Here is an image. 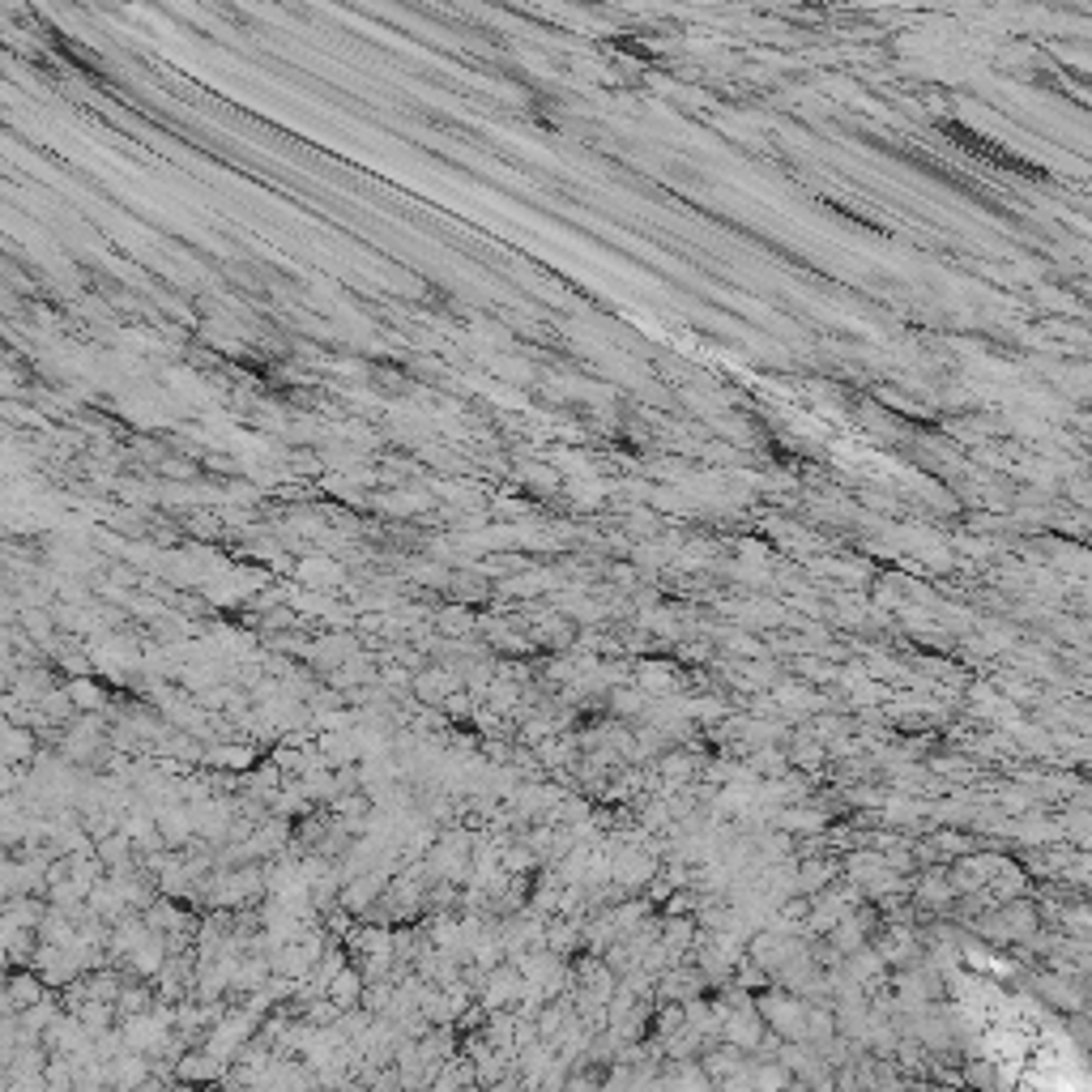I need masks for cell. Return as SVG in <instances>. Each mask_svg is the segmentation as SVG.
Masks as SVG:
<instances>
[{
  "mask_svg": "<svg viewBox=\"0 0 1092 1092\" xmlns=\"http://www.w3.org/2000/svg\"><path fill=\"white\" fill-rule=\"evenodd\" d=\"M440 628L444 632H469V628H474V619H469L465 610H449V614L440 619Z\"/></svg>",
  "mask_w": 1092,
  "mask_h": 1092,
  "instance_id": "cell-9",
  "label": "cell"
},
{
  "mask_svg": "<svg viewBox=\"0 0 1092 1092\" xmlns=\"http://www.w3.org/2000/svg\"><path fill=\"white\" fill-rule=\"evenodd\" d=\"M35 1003H39V977H17L13 995H9V1007H35Z\"/></svg>",
  "mask_w": 1092,
  "mask_h": 1092,
  "instance_id": "cell-5",
  "label": "cell"
},
{
  "mask_svg": "<svg viewBox=\"0 0 1092 1092\" xmlns=\"http://www.w3.org/2000/svg\"><path fill=\"white\" fill-rule=\"evenodd\" d=\"M68 696L78 700V704H86V708H103V691H94L86 679H73L68 683Z\"/></svg>",
  "mask_w": 1092,
  "mask_h": 1092,
  "instance_id": "cell-7",
  "label": "cell"
},
{
  "mask_svg": "<svg viewBox=\"0 0 1092 1092\" xmlns=\"http://www.w3.org/2000/svg\"><path fill=\"white\" fill-rule=\"evenodd\" d=\"M209 764H222V768H247V764H252V755L239 751V747H218V751H209Z\"/></svg>",
  "mask_w": 1092,
  "mask_h": 1092,
  "instance_id": "cell-8",
  "label": "cell"
},
{
  "mask_svg": "<svg viewBox=\"0 0 1092 1092\" xmlns=\"http://www.w3.org/2000/svg\"><path fill=\"white\" fill-rule=\"evenodd\" d=\"M363 986H367V981H363L355 969H341V973L329 981V999H333L341 1011H346V1007H359V999H363Z\"/></svg>",
  "mask_w": 1092,
  "mask_h": 1092,
  "instance_id": "cell-1",
  "label": "cell"
},
{
  "mask_svg": "<svg viewBox=\"0 0 1092 1092\" xmlns=\"http://www.w3.org/2000/svg\"><path fill=\"white\" fill-rule=\"evenodd\" d=\"M115 1007H120L124 1020H129V1015H145V1011H150V990H141V986H137V990H133V986H124V990H120V999H115Z\"/></svg>",
  "mask_w": 1092,
  "mask_h": 1092,
  "instance_id": "cell-4",
  "label": "cell"
},
{
  "mask_svg": "<svg viewBox=\"0 0 1092 1092\" xmlns=\"http://www.w3.org/2000/svg\"><path fill=\"white\" fill-rule=\"evenodd\" d=\"M388 1003H393V986H388V981H380V986H363V999H359L363 1011H384Z\"/></svg>",
  "mask_w": 1092,
  "mask_h": 1092,
  "instance_id": "cell-6",
  "label": "cell"
},
{
  "mask_svg": "<svg viewBox=\"0 0 1092 1092\" xmlns=\"http://www.w3.org/2000/svg\"><path fill=\"white\" fill-rule=\"evenodd\" d=\"M380 887H384V875H363V879H355L351 887H341V905L346 909H367L371 901L380 897Z\"/></svg>",
  "mask_w": 1092,
  "mask_h": 1092,
  "instance_id": "cell-2",
  "label": "cell"
},
{
  "mask_svg": "<svg viewBox=\"0 0 1092 1092\" xmlns=\"http://www.w3.org/2000/svg\"><path fill=\"white\" fill-rule=\"evenodd\" d=\"M453 687H457V675H440V670H431V675H418V679H414V691H418L423 700H431V704H444Z\"/></svg>",
  "mask_w": 1092,
  "mask_h": 1092,
  "instance_id": "cell-3",
  "label": "cell"
}]
</instances>
